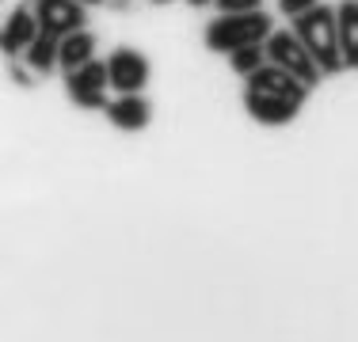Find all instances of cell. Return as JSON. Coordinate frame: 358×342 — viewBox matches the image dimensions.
<instances>
[{"instance_id":"6da1fadb","label":"cell","mask_w":358,"mask_h":342,"mask_svg":"<svg viewBox=\"0 0 358 342\" xmlns=\"http://www.w3.org/2000/svg\"><path fill=\"white\" fill-rule=\"evenodd\" d=\"M294 38L309 50V57L317 61L320 73H339L343 57H339V42H336V12L324 4H313L309 12L294 15Z\"/></svg>"},{"instance_id":"7a4b0ae2","label":"cell","mask_w":358,"mask_h":342,"mask_svg":"<svg viewBox=\"0 0 358 342\" xmlns=\"http://www.w3.org/2000/svg\"><path fill=\"white\" fill-rule=\"evenodd\" d=\"M271 34V15L255 12H221L214 23L206 27V46L221 50V54H233L241 46H255Z\"/></svg>"},{"instance_id":"3957f363","label":"cell","mask_w":358,"mask_h":342,"mask_svg":"<svg viewBox=\"0 0 358 342\" xmlns=\"http://www.w3.org/2000/svg\"><path fill=\"white\" fill-rule=\"evenodd\" d=\"M263 57H267L271 65L286 68V73L294 76V80H301L305 88H313L324 76L317 68V61L309 57V50L294 38V31H271L267 38H263Z\"/></svg>"},{"instance_id":"277c9868","label":"cell","mask_w":358,"mask_h":342,"mask_svg":"<svg viewBox=\"0 0 358 342\" xmlns=\"http://www.w3.org/2000/svg\"><path fill=\"white\" fill-rule=\"evenodd\" d=\"M103 73H107V88H118V96L141 91L149 84V57L130 50V46H118L103 61Z\"/></svg>"},{"instance_id":"5b68a950","label":"cell","mask_w":358,"mask_h":342,"mask_svg":"<svg viewBox=\"0 0 358 342\" xmlns=\"http://www.w3.org/2000/svg\"><path fill=\"white\" fill-rule=\"evenodd\" d=\"M35 23L42 34H50V38H62V34L69 31H80L84 23H88V15H84V4H76V0H35Z\"/></svg>"},{"instance_id":"8992f818","label":"cell","mask_w":358,"mask_h":342,"mask_svg":"<svg viewBox=\"0 0 358 342\" xmlns=\"http://www.w3.org/2000/svg\"><path fill=\"white\" fill-rule=\"evenodd\" d=\"M69 96L76 107H84V110H99V107H107V73H103V61H84V65H76L73 73H69Z\"/></svg>"},{"instance_id":"52a82bcc","label":"cell","mask_w":358,"mask_h":342,"mask_svg":"<svg viewBox=\"0 0 358 342\" xmlns=\"http://www.w3.org/2000/svg\"><path fill=\"white\" fill-rule=\"evenodd\" d=\"M248 91H263V96H278V99H289L301 107L305 103V84L294 80V76L286 73V68L263 61L255 73H248Z\"/></svg>"},{"instance_id":"ba28073f","label":"cell","mask_w":358,"mask_h":342,"mask_svg":"<svg viewBox=\"0 0 358 342\" xmlns=\"http://www.w3.org/2000/svg\"><path fill=\"white\" fill-rule=\"evenodd\" d=\"M38 34V23H35V12H31L27 4H20L12 15H8V23L0 27V50L4 54H23V50L31 46V38Z\"/></svg>"},{"instance_id":"9c48e42d","label":"cell","mask_w":358,"mask_h":342,"mask_svg":"<svg viewBox=\"0 0 358 342\" xmlns=\"http://www.w3.org/2000/svg\"><path fill=\"white\" fill-rule=\"evenodd\" d=\"M107 118L118 126V130H145L152 118V107L141 99V91H126V96H118L115 103H107Z\"/></svg>"},{"instance_id":"30bf717a","label":"cell","mask_w":358,"mask_h":342,"mask_svg":"<svg viewBox=\"0 0 358 342\" xmlns=\"http://www.w3.org/2000/svg\"><path fill=\"white\" fill-rule=\"evenodd\" d=\"M244 107H248V114L263 126H282L297 114V103L278 99V96H263V91H244Z\"/></svg>"},{"instance_id":"8fae6325","label":"cell","mask_w":358,"mask_h":342,"mask_svg":"<svg viewBox=\"0 0 358 342\" xmlns=\"http://www.w3.org/2000/svg\"><path fill=\"white\" fill-rule=\"evenodd\" d=\"M336 12V42H339V57H343V68H351L358 61V4L355 0H343Z\"/></svg>"},{"instance_id":"7c38bea8","label":"cell","mask_w":358,"mask_h":342,"mask_svg":"<svg viewBox=\"0 0 358 342\" xmlns=\"http://www.w3.org/2000/svg\"><path fill=\"white\" fill-rule=\"evenodd\" d=\"M92 54H96V34L92 31H69V34H62L57 38V65L62 68H73L76 65H84V61H92Z\"/></svg>"},{"instance_id":"4fadbf2b","label":"cell","mask_w":358,"mask_h":342,"mask_svg":"<svg viewBox=\"0 0 358 342\" xmlns=\"http://www.w3.org/2000/svg\"><path fill=\"white\" fill-rule=\"evenodd\" d=\"M23 54H27V65L35 68V73H54L57 68V38H50V34L38 31Z\"/></svg>"},{"instance_id":"5bb4252c","label":"cell","mask_w":358,"mask_h":342,"mask_svg":"<svg viewBox=\"0 0 358 342\" xmlns=\"http://www.w3.org/2000/svg\"><path fill=\"white\" fill-rule=\"evenodd\" d=\"M263 61H267V57H263V42H255V46H241V50L229 54V65H233V73H241V76L255 73Z\"/></svg>"},{"instance_id":"9a60e30c","label":"cell","mask_w":358,"mask_h":342,"mask_svg":"<svg viewBox=\"0 0 358 342\" xmlns=\"http://www.w3.org/2000/svg\"><path fill=\"white\" fill-rule=\"evenodd\" d=\"M217 12H255L263 0H214Z\"/></svg>"},{"instance_id":"2e32d148","label":"cell","mask_w":358,"mask_h":342,"mask_svg":"<svg viewBox=\"0 0 358 342\" xmlns=\"http://www.w3.org/2000/svg\"><path fill=\"white\" fill-rule=\"evenodd\" d=\"M278 4H282V12L289 15V20H294V15L309 12V8H313V4H320V0H278Z\"/></svg>"},{"instance_id":"e0dca14e","label":"cell","mask_w":358,"mask_h":342,"mask_svg":"<svg viewBox=\"0 0 358 342\" xmlns=\"http://www.w3.org/2000/svg\"><path fill=\"white\" fill-rule=\"evenodd\" d=\"M191 4H194V8H202V4H210V0H191Z\"/></svg>"},{"instance_id":"ac0fdd59","label":"cell","mask_w":358,"mask_h":342,"mask_svg":"<svg viewBox=\"0 0 358 342\" xmlns=\"http://www.w3.org/2000/svg\"><path fill=\"white\" fill-rule=\"evenodd\" d=\"M76 4H99V0H76Z\"/></svg>"},{"instance_id":"d6986e66","label":"cell","mask_w":358,"mask_h":342,"mask_svg":"<svg viewBox=\"0 0 358 342\" xmlns=\"http://www.w3.org/2000/svg\"><path fill=\"white\" fill-rule=\"evenodd\" d=\"M157 4H168V0H157Z\"/></svg>"}]
</instances>
